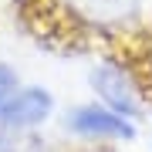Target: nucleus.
<instances>
[{
  "instance_id": "nucleus-1",
  "label": "nucleus",
  "mask_w": 152,
  "mask_h": 152,
  "mask_svg": "<svg viewBox=\"0 0 152 152\" xmlns=\"http://www.w3.org/2000/svg\"><path fill=\"white\" fill-rule=\"evenodd\" d=\"M68 129L81 139H118L132 142L135 139V125L122 115H115L105 105H78L68 112Z\"/></svg>"
},
{
  "instance_id": "nucleus-2",
  "label": "nucleus",
  "mask_w": 152,
  "mask_h": 152,
  "mask_svg": "<svg viewBox=\"0 0 152 152\" xmlns=\"http://www.w3.org/2000/svg\"><path fill=\"white\" fill-rule=\"evenodd\" d=\"M91 85L98 98L105 102V108H112L115 115H122V118H139L142 105H139V95H135V85H132V78L125 75L118 64H112V61H105V64H98L91 71Z\"/></svg>"
},
{
  "instance_id": "nucleus-3",
  "label": "nucleus",
  "mask_w": 152,
  "mask_h": 152,
  "mask_svg": "<svg viewBox=\"0 0 152 152\" xmlns=\"http://www.w3.org/2000/svg\"><path fill=\"white\" fill-rule=\"evenodd\" d=\"M51 108H54V98L44 91V88H20V91H14L4 102V108H0V125L10 129V132L34 129V125H41L51 115Z\"/></svg>"
},
{
  "instance_id": "nucleus-4",
  "label": "nucleus",
  "mask_w": 152,
  "mask_h": 152,
  "mask_svg": "<svg viewBox=\"0 0 152 152\" xmlns=\"http://www.w3.org/2000/svg\"><path fill=\"white\" fill-rule=\"evenodd\" d=\"M61 7L88 27H122L139 10V0H61Z\"/></svg>"
},
{
  "instance_id": "nucleus-5",
  "label": "nucleus",
  "mask_w": 152,
  "mask_h": 152,
  "mask_svg": "<svg viewBox=\"0 0 152 152\" xmlns=\"http://www.w3.org/2000/svg\"><path fill=\"white\" fill-rule=\"evenodd\" d=\"M14 88H17V75L7 64H0V108H4V102L14 95Z\"/></svg>"
}]
</instances>
